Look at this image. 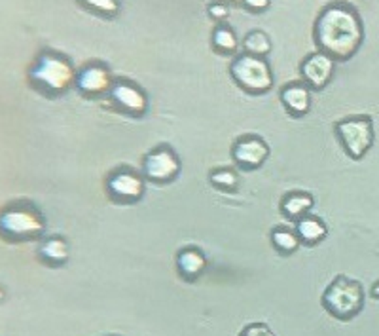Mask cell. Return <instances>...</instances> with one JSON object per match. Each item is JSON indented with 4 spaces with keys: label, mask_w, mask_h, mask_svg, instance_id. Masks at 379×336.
Here are the masks:
<instances>
[{
    "label": "cell",
    "mask_w": 379,
    "mask_h": 336,
    "mask_svg": "<svg viewBox=\"0 0 379 336\" xmlns=\"http://www.w3.org/2000/svg\"><path fill=\"white\" fill-rule=\"evenodd\" d=\"M315 39L332 59H349L364 39L363 21L357 10L346 2L326 6L315 25Z\"/></svg>",
    "instance_id": "1"
},
{
    "label": "cell",
    "mask_w": 379,
    "mask_h": 336,
    "mask_svg": "<svg viewBox=\"0 0 379 336\" xmlns=\"http://www.w3.org/2000/svg\"><path fill=\"white\" fill-rule=\"evenodd\" d=\"M324 306L330 314L338 320H351L363 310L364 295L360 283L355 280H349L346 275H338L328 285L324 292Z\"/></svg>",
    "instance_id": "2"
},
{
    "label": "cell",
    "mask_w": 379,
    "mask_h": 336,
    "mask_svg": "<svg viewBox=\"0 0 379 336\" xmlns=\"http://www.w3.org/2000/svg\"><path fill=\"white\" fill-rule=\"evenodd\" d=\"M31 78H33L34 84L44 91L61 93V91L68 90L74 82V68L61 56L51 54V51H44L34 63L33 71H31Z\"/></svg>",
    "instance_id": "3"
},
{
    "label": "cell",
    "mask_w": 379,
    "mask_h": 336,
    "mask_svg": "<svg viewBox=\"0 0 379 336\" xmlns=\"http://www.w3.org/2000/svg\"><path fill=\"white\" fill-rule=\"evenodd\" d=\"M336 133L347 156L363 160L374 146V122L370 116H351L336 123Z\"/></svg>",
    "instance_id": "4"
},
{
    "label": "cell",
    "mask_w": 379,
    "mask_h": 336,
    "mask_svg": "<svg viewBox=\"0 0 379 336\" xmlns=\"http://www.w3.org/2000/svg\"><path fill=\"white\" fill-rule=\"evenodd\" d=\"M232 76L249 93H264L274 86V74L268 63L251 54L235 59L232 65Z\"/></svg>",
    "instance_id": "5"
},
{
    "label": "cell",
    "mask_w": 379,
    "mask_h": 336,
    "mask_svg": "<svg viewBox=\"0 0 379 336\" xmlns=\"http://www.w3.org/2000/svg\"><path fill=\"white\" fill-rule=\"evenodd\" d=\"M0 228L4 234H10L14 238H33L38 235L44 230V223L38 215L33 211H23V209H10L4 211L0 217Z\"/></svg>",
    "instance_id": "6"
},
{
    "label": "cell",
    "mask_w": 379,
    "mask_h": 336,
    "mask_svg": "<svg viewBox=\"0 0 379 336\" xmlns=\"http://www.w3.org/2000/svg\"><path fill=\"white\" fill-rule=\"evenodd\" d=\"M180 171L179 158L167 148L150 152L145 160V175L156 183H169L173 180Z\"/></svg>",
    "instance_id": "7"
},
{
    "label": "cell",
    "mask_w": 379,
    "mask_h": 336,
    "mask_svg": "<svg viewBox=\"0 0 379 336\" xmlns=\"http://www.w3.org/2000/svg\"><path fill=\"white\" fill-rule=\"evenodd\" d=\"M269 154L268 145L260 137H241L234 146V160L245 169L260 168Z\"/></svg>",
    "instance_id": "8"
},
{
    "label": "cell",
    "mask_w": 379,
    "mask_h": 336,
    "mask_svg": "<svg viewBox=\"0 0 379 336\" xmlns=\"http://www.w3.org/2000/svg\"><path fill=\"white\" fill-rule=\"evenodd\" d=\"M301 74L307 84H311L315 90H321L328 84L334 74V59L324 51H315L301 65Z\"/></svg>",
    "instance_id": "9"
},
{
    "label": "cell",
    "mask_w": 379,
    "mask_h": 336,
    "mask_svg": "<svg viewBox=\"0 0 379 336\" xmlns=\"http://www.w3.org/2000/svg\"><path fill=\"white\" fill-rule=\"evenodd\" d=\"M108 190L114 198L123 200V202H135L142 196L145 192V183L140 177H137L131 171H120V173L112 175L108 180Z\"/></svg>",
    "instance_id": "10"
},
{
    "label": "cell",
    "mask_w": 379,
    "mask_h": 336,
    "mask_svg": "<svg viewBox=\"0 0 379 336\" xmlns=\"http://www.w3.org/2000/svg\"><path fill=\"white\" fill-rule=\"evenodd\" d=\"M110 97L123 108V111L133 112V114H142L146 111L145 93L128 82H118L110 88Z\"/></svg>",
    "instance_id": "11"
},
{
    "label": "cell",
    "mask_w": 379,
    "mask_h": 336,
    "mask_svg": "<svg viewBox=\"0 0 379 336\" xmlns=\"http://www.w3.org/2000/svg\"><path fill=\"white\" fill-rule=\"evenodd\" d=\"M76 84L84 93L88 96H97V93H103V91L110 90V74L105 67L100 65H90L85 67L82 73L78 74L76 78Z\"/></svg>",
    "instance_id": "12"
},
{
    "label": "cell",
    "mask_w": 379,
    "mask_h": 336,
    "mask_svg": "<svg viewBox=\"0 0 379 336\" xmlns=\"http://www.w3.org/2000/svg\"><path fill=\"white\" fill-rule=\"evenodd\" d=\"M281 101L290 114L301 116L309 111L311 105V93L303 84H289L281 90Z\"/></svg>",
    "instance_id": "13"
},
{
    "label": "cell",
    "mask_w": 379,
    "mask_h": 336,
    "mask_svg": "<svg viewBox=\"0 0 379 336\" xmlns=\"http://www.w3.org/2000/svg\"><path fill=\"white\" fill-rule=\"evenodd\" d=\"M296 234H298L301 241H306L309 245H315L326 235V226L317 217H303V219L298 220Z\"/></svg>",
    "instance_id": "14"
},
{
    "label": "cell",
    "mask_w": 379,
    "mask_h": 336,
    "mask_svg": "<svg viewBox=\"0 0 379 336\" xmlns=\"http://www.w3.org/2000/svg\"><path fill=\"white\" fill-rule=\"evenodd\" d=\"M313 208V198L309 194H301V192H296V194H289L284 198L283 203H281V209L283 213L290 219H300L301 215L307 213L309 209Z\"/></svg>",
    "instance_id": "15"
},
{
    "label": "cell",
    "mask_w": 379,
    "mask_h": 336,
    "mask_svg": "<svg viewBox=\"0 0 379 336\" xmlns=\"http://www.w3.org/2000/svg\"><path fill=\"white\" fill-rule=\"evenodd\" d=\"M179 268L180 272L188 278H195L199 275L205 268V258L199 251L195 249H185V251L179 255Z\"/></svg>",
    "instance_id": "16"
},
{
    "label": "cell",
    "mask_w": 379,
    "mask_h": 336,
    "mask_svg": "<svg viewBox=\"0 0 379 336\" xmlns=\"http://www.w3.org/2000/svg\"><path fill=\"white\" fill-rule=\"evenodd\" d=\"M245 50L249 51L251 56H258V57L269 54V50H271V42H269L268 34L262 33V31H252L251 34H246Z\"/></svg>",
    "instance_id": "17"
},
{
    "label": "cell",
    "mask_w": 379,
    "mask_h": 336,
    "mask_svg": "<svg viewBox=\"0 0 379 336\" xmlns=\"http://www.w3.org/2000/svg\"><path fill=\"white\" fill-rule=\"evenodd\" d=\"M212 44L214 48L224 54H232V51L237 50V39L232 29L228 27H217L214 29V34H212Z\"/></svg>",
    "instance_id": "18"
},
{
    "label": "cell",
    "mask_w": 379,
    "mask_h": 336,
    "mask_svg": "<svg viewBox=\"0 0 379 336\" xmlns=\"http://www.w3.org/2000/svg\"><path fill=\"white\" fill-rule=\"evenodd\" d=\"M40 253H42V257L46 258V260H51V263H63V260H67V243L63 240H50L46 241L44 245H42V249H40Z\"/></svg>",
    "instance_id": "19"
},
{
    "label": "cell",
    "mask_w": 379,
    "mask_h": 336,
    "mask_svg": "<svg viewBox=\"0 0 379 336\" xmlns=\"http://www.w3.org/2000/svg\"><path fill=\"white\" fill-rule=\"evenodd\" d=\"M274 243L283 253H292L300 245V238L294 232H290V230L279 228L274 232Z\"/></svg>",
    "instance_id": "20"
},
{
    "label": "cell",
    "mask_w": 379,
    "mask_h": 336,
    "mask_svg": "<svg viewBox=\"0 0 379 336\" xmlns=\"http://www.w3.org/2000/svg\"><path fill=\"white\" fill-rule=\"evenodd\" d=\"M80 2L91 8V10L99 11L103 16H116L118 10H120L118 0H80Z\"/></svg>",
    "instance_id": "21"
},
{
    "label": "cell",
    "mask_w": 379,
    "mask_h": 336,
    "mask_svg": "<svg viewBox=\"0 0 379 336\" xmlns=\"http://www.w3.org/2000/svg\"><path fill=\"white\" fill-rule=\"evenodd\" d=\"M212 185L218 186V188H224V190H234L237 186V175L229 169H220V171H214L211 175Z\"/></svg>",
    "instance_id": "22"
},
{
    "label": "cell",
    "mask_w": 379,
    "mask_h": 336,
    "mask_svg": "<svg viewBox=\"0 0 379 336\" xmlns=\"http://www.w3.org/2000/svg\"><path fill=\"white\" fill-rule=\"evenodd\" d=\"M207 11H209V16H211L212 19H218V21H224L229 14L228 6L222 4V2H212V4H209Z\"/></svg>",
    "instance_id": "23"
},
{
    "label": "cell",
    "mask_w": 379,
    "mask_h": 336,
    "mask_svg": "<svg viewBox=\"0 0 379 336\" xmlns=\"http://www.w3.org/2000/svg\"><path fill=\"white\" fill-rule=\"evenodd\" d=\"M243 336H274L271 335V331H269L268 327L266 325H251L249 329H246L245 332H243Z\"/></svg>",
    "instance_id": "24"
},
{
    "label": "cell",
    "mask_w": 379,
    "mask_h": 336,
    "mask_svg": "<svg viewBox=\"0 0 379 336\" xmlns=\"http://www.w3.org/2000/svg\"><path fill=\"white\" fill-rule=\"evenodd\" d=\"M269 2H271V0H243V4H245L246 8L252 11L266 10V8L269 6Z\"/></svg>",
    "instance_id": "25"
},
{
    "label": "cell",
    "mask_w": 379,
    "mask_h": 336,
    "mask_svg": "<svg viewBox=\"0 0 379 336\" xmlns=\"http://www.w3.org/2000/svg\"><path fill=\"white\" fill-rule=\"evenodd\" d=\"M372 297L379 298V281H378V283H375L374 287H372Z\"/></svg>",
    "instance_id": "26"
},
{
    "label": "cell",
    "mask_w": 379,
    "mask_h": 336,
    "mask_svg": "<svg viewBox=\"0 0 379 336\" xmlns=\"http://www.w3.org/2000/svg\"><path fill=\"white\" fill-rule=\"evenodd\" d=\"M228 2H241V0H228Z\"/></svg>",
    "instance_id": "27"
}]
</instances>
